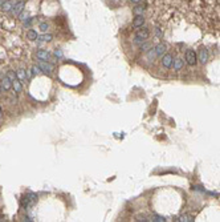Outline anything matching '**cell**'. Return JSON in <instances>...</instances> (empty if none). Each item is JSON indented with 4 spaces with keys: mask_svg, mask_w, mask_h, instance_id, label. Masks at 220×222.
<instances>
[{
    "mask_svg": "<svg viewBox=\"0 0 220 222\" xmlns=\"http://www.w3.org/2000/svg\"><path fill=\"white\" fill-rule=\"evenodd\" d=\"M143 24H145V17H143V15H137V16L134 17V20H133V27L139 28V27H143Z\"/></svg>",
    "mask_w": 220,
    "mask_h": 222,
    "instance_id": "cell-7",
    "label": "cell"
},
{
    "mask_svg": "<svg viewBox=\"0 0 220 222\" xmlns=\"http://www.w3.org/2000/svg\"><path fill=\"white\" fill-rule=\"evenodd\" d=\"M155 52H156V56H163V53L166 52V45H164L163 43L158 44V45L155 47Z\"/></svg>",
    "mask_w": 220,
    "mask_h": 222,
    "instance_id": "cell-11",
    "label": "cell"
},
{
    "mask_svg": "<svg viewBox=\"0 0 220 222\" xmlns=\"http://www.w3.org/2000/svg\"><path fill=\"white\" fill-rule=\"evenodd\" d=\"M24 6H25V1H24V0H20V1H17V3L13 6V8H12V11H11V14H12L13 16H19V15L23 12Z\"/></svg>",
    "mask_w": 220,
    "mask_h": 222,
    "instance_id": "cell-3",
    "label": "cell"
},
{
    "mask_svg": "<svg viewBox=\"0 0 220 222\" xmlns=\"http://www.w3.org/2000/svg\"><path fill=\"white\" fill-rule=\"evenodd\" d=\"M186 61H187L188 65H191V67H193V65L196 64V53L193 49H187V52H186Z\"/></svg>",
    "mask_w": 220,
    "mask_h": 222,
    "instance_id": "cell-2",
    "label": "cell"
},
{
    "mask_svg": "<svg viewBox=\"0 0 220 222\" xmlns=\"http://www.w3.org/2000/svg\"><path fill=\"white\" fill-rule=\"evenodd\" d=\"M172 65H174V71H180V69L183 68V60H182V59H176V60H174Z\"/></svg>",
    "mask_w": 220,
    "mask_h": 222,
    "instance_id": "cell-14",
    "label": "cell"
},
{
    "mask_svg": "<svg viewBox=\"0 0 220 222\" xmlns=\"http://www.w3.org/2000/svg\"><path fill=\"white\" fill-rule=\"evenodd\" d=\"M150 48H151V43H148V41H143V43L140 44V47H139V49H140V51H143V52L148 51Z\"/></svg>",
    "mask_w": 220,
    "mask_h": 222,
    "instance_id": "cell-19",
    "label": "cell"
},
{
    "mask_svg": "<svg viewBox=\"0 0 220 222\" xmlns=\"http://www.w3.org/2000/svg\"><path fill=\"white\" fill-rule=\"evenodd\" d=\"M0 92H1V84H0Z\"/></svg>",
    "mask_w": 220,
    "mask_h": 222,
    "instance_id": "cell-30",
    "label": "cell"
},
{
    "mask_svg": "<svg viewBox=\"0 0 220 222\" xmlns=\"http://www.w3.org/2000/svg\"><path fill=\"white\" fill-rule=\"evenodd\" d=\"M4 1H5V0H0V7H1L3 4H4Z\"/></svg>",
    "mask_w": 220,
    "mask_h": 222,
    "instance_id": "cell-29",
    "label": "cell"
},
{
    "mask_svg": "<svg viewBox=\"0 0 220 222\" xmlns=\"http://www.w3.org/2000/svg\"><path fill=\"white\" fill-rule=\"evenodd\" d=\"M12 86L13 89H15L16 93H19V92H21V89H23V85H21V81L19 80V79H16L15 81H12Z\"/></svg>",
    "mask_w": 220,
    "mask_h": 222,
    "instance_id": "cell-12",
    "label": "cell"
},
{
    "mask_svg": "<svg viewBox=\"0 0 220 222\" xmlns=\"http://www.w3.org/2000/svg\"><path fill=\"white\" fill-rule=\"evenodd\" d=\"M32 72H33V75H40V73H42V71L39 65H33L32 67Z\"/></svg>",
    "mask_w": 220,
    "mask_h": 222,
    "instance_id": "cell-23",
    "label": "cell"
},
{
    "mask_svg": "<svg viewBox=\"0 0 220 222\" xmlns=\"http://www.w3.org/2000/svg\"><path fill=\"white\" fill-rule=\"evenodd\" d=\"M16 76H17V79L20 81H24L27 79V71H24L23 68H20V69H17V72H16Z\"/></svg>",
    "mask_w": 220,
    "mask_h": 222,
    "instance_id": "cell-13",
    "label": "cell"
},
{
    "mask_svg": "<svg viewBox=\"0 0 220 222\" xmlns=\"http://www.w3.org/2000/svg\"><path fill=\"white\" fill-rule=\"evenodd\" d=\"M178 221H182V222H192L193 221V218L191 216H182V217H179V219Z\"/></svg>",
    "mask_w": 220,
    "mask_h": 222,
    "instance_id": "cell-22",
    "label": "cell"
},
{
    "mask_svg": "<svg viewBox=\"0 0 220 222\" xmlns=\"http://www.w3.org/2000/svg\"><path fill=\"white\" fill-rule=\"evenodd\" d=\"M54 56L56 57H61V56H62V51H60V49H56V51H54Z\"/></svg>",
    "mask_w": 220,
    "mask_h": 222,
    "instance_id": "cell-26",
    "label": "cell"
},
{
    "mask_svg": "<svg viewBox=\"0 0 220 222\" xmlns=\"http://www.w3.org/2000/svg\"><path fill=\"white\" fill-rule=\"evenodd\" d=\"M130 1H131V3H134V4H138V3H140L142 0H130Z\"/></svg>",
    "mask_w": 220,
    "mask_h": 222,
    "instance_id": "cell-28",
    "label": "cell"
},
{
    "mask_svg": "<svg viewBox=\"0 0 220 222\" xmlns=\"http://www.w3.org/2000/svg\"><path fill=\"white\" fill-rule=\"evenodd\" d=\"M133 12H134L135 16H137V15H143V14H145V7H143V6H137V7H134Z\"/></svg>",
    "mask_w": 220,
    "mask_h": 222,
    "instance_id": "cell-16",
    "label": "cell"
},
{
    "mask_svg": "<svg viewBox=\"0 0 220 222\" xmlns=\"http://www.w3.org/2000/svg\"><path fill=\"white\" fill-rule=\"evenodd\" d=\"M37 65H39V67L41 68L42 73H48V75H49V73H52V72H53V65H52V64H49L48 61L40 60L39 64H37Z\"/></svg>",
    "mask_w": 220,
    "mask_h": 222,
    "instance_id": "cell-4",
    "label": "cell"
},
{
    "mask_svg": "<svg viewBox=\"0 0 220 222\" xmlns=\"http://www.w3.org/2000/svg\"><path fill=\"white\" fill-rule=\"evenodd\" d=\"M52 39H53V36L50 35V33H45V35L39 36V40L40 41H52Z\"/></svg>",
    "mask_w": 220,
    "mask_h": 222,
    "instance_id": "cell-17",
    "label": "cell"
},
{
    "mask_svg": "<svg viewBox=\"0 0 220 222\" xmlns=\"http://www.w3.org/2000/svg\"><path fill=\"white\" fill-rule=\"evenodd\" d=\"M172 63H174V60H172L171 53H166L164 56H162V65H163L164 68H171Z\"/></svg>",
    "mask_w": 220,
    "mask_h": 222,
    "instance_id": "cell-5",
    "label": "cell"
},
{
    "mask_svg": "<svg viewBox=\"0 0 220 222\" xmlns=\"http://www.w3.org/2000/svg\"><path fill=\"white\" fill-rule=\"evenodd\" d=\"M11 88H12V81H11L7 76H4V79L1 80V89H4V91H9Z\"/></svg>",
    "mask_w": 220,
    "mask_h": 222,
    "instance_id": "cell-8",
    "label": "cell"
},
{
    "mask_svg": "<svg viewBox=\"0 0 220 222\" xmlns=\"http://www.w3.org/2000/svg\"><path fill=\"white\" fill-rule=\"evenodd\" d=\"M207 60H208V52H207L206 48L200 49V53H199V61L201 63V64H206Z\"/></svg>",
    "mask_w": 220,
    "mask_h": 222,
    "instance_id": "cell-9",
    "label": "cell"
},
{
    "mask_svg": "<svg viewBox=\"0 0 220 222\" xmlns=\"http://www.w3.org/2000/svg\"><path fill=\"white\" fill-rule=\"evenodd\" d=\"M48 28H49V25H48L47 23H41V24H40V30H41V32H45Z\"/></svg>",
    "mask_w": 220,
    "mask_h": 222,
    "instance_id": "cell-25",
    "label": "cell"
},
{
    "mask_svg": "<svg viewBox=\"0 0 220 222\" xmlns=\"http://www.w3.org/2000/svg\"><path fill=\"white\" fill-rule=\"evenodd\" d=\"M27 37H28L29 40H36V39L39 37V33L34 30H29L28 32H27Z\"/></svg>",
    "mask_w": 220,
    "mask_h": 222,
    "instance_id": "cell-15",
    "label": "cell"
},
{
    "mask_svg": "<svg viewBox=\"0 0 220 222\" xmlns=\"http://www.w3.org/2000/svg\"><path fill=\"white\" fill-rule=\"evenodd\" d=\"M19 16H20V20H21V22H25V20H28V16H29V14H28V12H21V14L20 15H19Z\"/></svg>",
    "mask_w": 220,
    "mask_h": 222,
    "instance_id": "cell-24",
    "label": "cell"
},
{
    "mask_svg": "<svg viewBox=\"0 0 220 222\" xmlns=\"http://www.w3.org/2000/svg\"><path fill=\"white\" fill-rule=\"evenodd\" d=\"M36 56L39 57L40 60H44V61H48V60L50 59V53L47 51V49H40V51H37Z\"/></svg>",
    "mask_w": 220,
    "mask_h": 222,
    "instance_id": "cell-6",
    "label": "cell"
},
{
    "mask_svg": "<svg viewBox=\"0 0 220 222\" xmlns=\"http://www.w3.org/2000/svg\"><path fill=\"white\" fill-rule=\"evenodd\" d=\"M156 57V52H155V48H150L147 52V60H154Z\"/></svg>",
    "mask_w": 220,
    "mask_h": 222,
    "instance_id": "cell-18",
    "label": "cell"
},
{
    "mask_svg": "<svg viewBox=\"0 0 220 222\" xmlns=\"http://www.w3.org/2000/svg\"><path fill=\"white\" fill-rule=\"evenodd\" d=\"M32 69H28L27 71V77H32V75H33V72H31Z\"/></svg>",
    "mask_w": 220,
    "mask_h": 222,
    "instance_id": "cell-27",
    "label": "cell"
},
{
    "mask_svg": "<svg viewBox=\"0 0 220 222\" xmlns=\"http://www.w3.org/2000/svg\"><path fill=\"white\" fill-rule=\"evenodd\" d=\"M5 76H7V77L11 81H15L16 79H17V76H16V73L13 72V71H8V72H7V75H5Z\"/></svg>",
    "mask_w": 220,
    "mask_h": 222,
    "instance_id": "cell-21",
    "label": "cell"
},
{
    "mask_svg": "<svg viewBox=\"0 0 220 222\" xmlns=\"http://www.w3.org/2000/svg\"><path fill=\"white\" fill-rule=\"evenodd\" d=\"M150 221H154V222H164L166 219H164V217L162 216H158V214H153L151 216V219Z\"/></svg>",
    "mask_w": 220,
    "mask_h": 222,
    "instance_id": "cell-20",
    "label": "cell"
},
{
    "mask_svg": "<svg viewBox=\"0 0 220 222\" xmlns=\"http://www.w3.org/2000/svg\"><path fill=\"white\" fill-rule=\"evenodd\" d=\"M13 6H15V4H13L12 0H8V1H4V4L1 6V9L4 12H11L13 8Z\"/></svg>",
    "mask_w": 220,
    "mask_h": 222,
    "instance_id": "cell-10",
    "label": "cell"
},
{
    "mask_svg": "<svg viewBox=\"0 0 220 222\" xmlns=\"http://www.w3.org/2000/svg\"><path fill=\"white\" fill-rule=\"evenodd\" d=\"M150 36V31H148L147 27H142L137 31L135 33V39H134V43L135 44H142L143 41H146Z\"/></svg>",
    "mask_w": 220,
    "mask_h": 222,
    "instance_id": "cell-1",
    "label": "cell"
}]
</instances>
